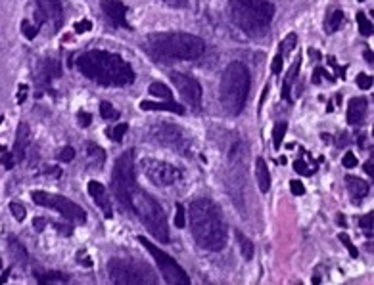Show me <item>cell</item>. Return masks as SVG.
<instances>
[{"instance_id": "cell-29", "label": "cell", "mask_w": 374, "mask_h": 285, "mask_svg": "<svg viewBox=\"0 0 374 285\" xmlns=\"http://www.w3.org/2000/svg\"><path fill=\"white\" fill-rule=\"evenodd\" d=\"M286 130H288V124L284 123V121L276 123V126H274V130H273V146H274V149H278L280 146H282L284 136H286Z\"/></svg>"}, {"instance_id": "cell-48", "label": "cell", "mask_w": 374, "mask_h": 285, "mask_svg": "<svg viewBox=\"0 0 374 285\" xmlns=\"http://www.w3.org/2000/svg\"><path fill=\"white\" fill-rule=\"evenodd\" d=\"M77 121H79V124H81V126H85V128H87L88 124L92 123V115H90V113H87V111H79V115H77Z\"/></svg>"}, {"instance_id": "cell-11", "label": "cell", "mask_w": 374, "mask_h": 285, "mask_svg": "<svg viewBox=\"0 0 374 285\" xmlns=\"http://www.w3.org/2000/svg\"><path fill=\"white\" fill-rule=\"evenodd\" d=\"M142 173L152 184L156 186H173L177 180H181V171L167 161L160 159H142L140 161Z\"/></svg>"}, {"instance_id": "cell-57", "label": "cell", "mask_w": 374, "mask_h": 285, "mask_svg": "<svg viewBox=\"0 0 374 285\" xmlns=\"http://www.w3.org/2000/svg\"><path fill=\"white\" fill-rule=\"evenodd\" d=\"M8 274H10V270H6V272L0 276V284H6V280H8Z\"/></svg>"}, {"instance_id": "cell-39", "label": "cell", "mask_w": 374, "mask_h": 285, "mask_svg": "<svg viewBox=\"0 0 374 285\" xmlns=\"http://www.w3.org/2000/svg\"><path fill=\"white\" fill-rule=\"evenodd\" d=\"M58 161H63V163H69L75 159V149L71 148V146H65V148H62L60 151H58Z\"/></svg>"}, {"instance_id": "cell-20", "label": "cell", "mask_w": 374, "mask_h": 285, "mask_svg": "<svg viewBox=\"0 0 374 285\" xmlns=\"http://www.w3.org/2000/svg\"><path fill=\"white\" fill-rule=\"evenodd\" d=\"M346 184H348L349 193H351V197H353V203H359L363 197L369 195V184H367L365 180H361V178H357V176H353V174H348V176H346Z\"/></svg>"}, {"instance_id": "cell-25", "label": "cell", "mask_w": 374, "mask_h": 285, "mask_svg": "<svg viewBox=\"0 0 374 285\" xmlns=\"http://www.w3.org/2000/svg\"><path fill=\"white\" fill-rule=\"evenodd\" d=\"M234 236H236V241H238V245H240V251H242V257H244L246 261H251V259H253V243H251L240 230L234 232Z\"/></svg>"}, {"instance_id": "cell-3", "label": "cell", "mask_w": 374, "mask_h": 285, "mask_svg": "<svg viewBox=\"0 0 374 285\" xmlns=\"http://www.w3.org/2000/svg\"><path fill=\"white\" fill-rule=\"evenodd\" d=\"M144 50L160 63L198 60L205 50V42L190 33H152L144 38Z\"/></svg>"}, {"instance_id": "cell-16", "label": "cell", "mask_w": 374, "mask_h": 285, "mask_svg": "<svg viewBox=\"0 0 374 285\" xmlns=\"http://www.w3.org/2000/svg\"><path fill=\"white\" fill-rule=\"evenodd\" d=\"M88 193H90V197L96 201V205H98L100 209L104 211V216L112 218V205H110L108 191H106L104 184H100L98 180H90L88 182Z\"/></svg>"}, {"instance_id": "cell-12", "label": "cell", "mask_w": 374, "mask_h": 285, "mask_svg": "<svg viewBox=\"0 0 374 285\" xmlns=\"http://www.w3.org/2000/svg\"><path fill=\"white\" fill-rule=\"evenodd\" d=\"M150 138L158 144H162L165 148L177 149V151H187L188 149V138L183 132V128H179L177 124L162 123L150 128Z\"/></svg>"}, {"instance_id": "cell-55", "label": "cell", "mask_w": 374, "mask_h": 285, "mask_svg": "<svg viewBox=\"0 0 374 285\" xmlns=\"http://www.w3.org/2000/svg\"><path fill=\"white\" fill-rule=\"evenodd\" d=\"M365 173L369 174V176H371V178H373V176H374V167H373V159H371V161H367V163H365Z\"/></svg>"}, {"instance_id": "cell-4", "label": "cell", "mask_w": 374, "mask_h": 285, "mask_svg": "<svg viewBox=\"0 0 374 285\" xmlns=\"http://www.w3.org/2000/svg\"><path fill=\"white\" fill-rule=\"evenodd\" d=\"M230 21L249 37H261L273 21L274 6L267 0H230Z\"/></svg>"}, {"instance_id": "cell-14", "label": "cell", "mask_w": 374, "mask_h": 285, "mask_svg": "<svg viewBox=\"0 0 374 285\" xmlns=\"http://www.w3.org/2000/svg\"><path fill=\"white\" fill-rule=\"evenodd\" d=\"M38 12L44 17V21H50L56 29H60L63 23V8L62 0H37Z\"/></svg>"}, {"instance_id": "cell-42", "label": "cell", "mask_w": 374, "mask_h": 285, "mask_svg": "<svg viewBox=\"0 0 374 285\" xmlns=\"http://www.w3.org/2000/svg\"><path fill=\"white\" fill-rule=\"evenodd\" d=\"M294 171L299 174H303V176H309V174H313V169H309V165L305 161H301V159H298V161H294Z\"/></svg>"}, {"instance_id": "cell-45", "label": "cell", "mask_w": 374, "mask_h": 285, "mask_svg": "<svg viewBox=\"0 0 374 285\" xmlns=\"http://www.w3.org/2000/svg\"><path fill=\"white\" fill-rule=\"evenodd\" d=\"M323 77H328L330 81H334V77H330V75L324 71L323 67H317V69H315V73H313V83H315V85H319V83L323 81Z\"/></svg>"}, {"instance_id": "cell-22", "label": "cell", "mask_w": 374, "mask_h": 285, "mask_svg": "<svg viewBox=\"0 0 374 285\" xmlns=\"http://www.w3.org/2000/svg\"><path fill=\"white\" fill-rule=\"evenodd\" d=\"M299 67H301L299 60L298 62H294V65H292L290 71H288L286 79H284V85H282V98L286 99V101H294V99H292V85H294L296 79H298Z\"/></svg>"}, {"instance_id": "cell-34", "label": "cell", "mask_w": 374, "mask_h": 285, "mask_svg": "<svg viewBox=\"0 0 374 285\" xmlns=\"http://www.w3.org/2000/svg\"><path fill=\"white\" fill-rule=\"evenodd\" d=\"M100 115H102L104 119H117V117H119V113L113 109V105L110 101H102V103H100Z\"/></svg>"}, {"instance_id": "cell-54", "label": "cell", "mask_w": 374, "mask_h": 285, "mask_svg": "<svg viewBox=\"0 0 374 285\" xmlns=\"http://www.w3.org/2000/svg\"><path fill=\"white\" fill-rule=\"evenodd\" d=\"M25 96H27V85H21V87H19V96H17V103H23Z\"/></svg>"}, {"instance_id": "cell-36", "label": "cell", "mask_w": 374, "mask_h": 285, "mask_svg": "<svg viewBox=\"0 0 374 285\" xmlns=\"http://www.w3.org/2000/svg\"><path fill=\"white\" fill-rule=\"evenodd\" d=\"M373 220H374L373 212L363 214L361 218H359V226L365 230V234H367V236H371V237H373Z\"/></svg>"}, {"instance_id": "cell-61", "label": "cell", "mask_w": 374, "mask_h": 285, "mask_svg": "<svg viewBox=\"0 0 374 285\" xmlns=\"http://www.w3.org/2000/svg\"><path fill=\"white\" fill-rule=\"evenodd\" d=\"M359 2H363V0H359Z\"/></svg>"}, {"instance_id": "cell-7", "label": "cell", "mask_w": 374, "mask_h": 285, "mask_svg": "<svg viewBox=\"0 0 374 285\" xmlns=\"http://www.w3.org/2000/svg\"><path fill=\"white\" fill-rule=\"evenodd\" d=\"M108 276L117 285H154L158 284V276L148 264L129 261V259H110Z\"/></svg>"}, {"instance_id": "cell-59", "label": "cell", "mask_w": 374, "mask_h": 285, "mask_svg": "<svg viewBox=\"0 0 374 285\" xmlns=\"http://www.w3.org/2000/svg\"><path fill=\"white\" fill-rule=\"evenodd\" d=\"M321 138H323V142H326V144L330 142V136H328V134H323V136H321Z\"/></svg>"}, {"instance_id": "cell-19", "label": "cell", "mask_w": 374, "mask_h": 285, "mask_svg": "<svg viewBox=\"0 0 374 285\" xmlns=\"http://www.w3.org/2000/svg\"><path fill=\"white\" fill-rule=\"evenodd\" d=\"M367 109H369V103L365 98H353L349 101L348 107V123L349 124H359L365 119L367 115Z\"/></svg>"}, {"instance_id": "cell-32", "label": "cell", "mask_w": 374, "mask_h": 285, "mask_svg": "<svg viewBox=\"0 0 374 285\" xmlns=\"http://www.w3.org/2000/svg\"><path fill=\"white\" fill-rule=\"evenodd\" d=\"M296 42H298V35H296V33H290V35L282 40V44H280V56H282V58L288 56V54L294 50Z\"/></svg>"}, {"instance_id": "cell-26", "label": "cell", "mask_w": 374, "mask_h": 285, "mask_svg": "<svg viewBox=\"0 0 374 285\" xmlns=\"http://www.w3.org/2000/svg\"><path fill=\"white\" fill-rule=\"evenodd\" d=\"M37 280L40 284H65L69 278L60 272H37Z\"/></svg>"}, {"instance_id": "cell-52", "label": "cell", "mask_w": 374, "mask_h": 285, "mask_svg": "<svg viewBox=\"0 0 374 285\" xmlns=\"http://www.w3.org/2000/svg\"><path fill=\"white\" fill-rule=\"evenodd\" d=\"M163 2L173 6V8H187L188 6V0H163Z\"/></svg>"}, {"instance_id": "cell-5", "label": "cell", "mask_w": 374, "mask_h": 285, "mask_svg": "<svg viewBox=\"0 0 374 285\" xmlns=\"http://www.w3.org/2000/svg\"><path fill=\"white\" fill-rule=\"evenodd\" d=\"M127 211L135 212L138 216V220L146 226L152 236L158 241L167 243L169 241V224H167V216L163 212L162 205L156 199L150 195L148 191L140 190L135 186L129 191V203H127Z\"/></svg>"}, {"instance_id": "cell-17", "label": "cell", "mask_w": 374, "mask_h": 285, "mask_svg": "<svg viewBox=\"0 0 374 285\" xmlns=\"http://www.w3.org/2000/svg\"><path fill=\"white\" fill-rule=\"evenodd\" d=\"M31 144V130H29V124L27 123H19L17 126V134H15V146H13V159L15 163L23 161L25 151H27V146Z\"/></svg>"}, {"instance_id": "cell-33", "label": "cell", "mask_w": 374, "mask_h": 285, "mask_svg": "<svg viewBox=\"0 0 374 285\" xmlns=\"http://www.w3.org/2000/svg\"><path fill=\"white\" fill-rule=\"evenodd\" d=\"M0 161H2V165H4V169H8V171H12L13 167H15V159H13V155L8 151V149L4 148V146H0Z\"/></svg>"}, {"instance_id": "cell-18", "label": "cell", "mask_w": 374, "mask_h": 285, "mask_svg": "<svg viewBox=\"0 0 374 285\" xmlns=\"http://www.w3.org/2000/svg\"><path fill=\"white\" fill-rule=\"evenodd\" d=\"M140 109L144 111H171L177 115H185V107L181 103H177L173 99H165L163 103H156V101H140Z\"/></svg>"}, {"instance_id": "cell-10", "label": "cell", "mask_w": 374, "mask_h": 285, "mask_svg": "<svg viewBox=\"0 0 374 285\" xmlns=\"http://www.w3.org/2000/svg\"><path fill=\"white\" fill-rule=\"evenodd\" d=\"M31 199L40 205V207H48V209H54L62 214L63 218L71 220L75 224H85L87 222V212L83 207H79L77 203H73L71 199L63 197V195H56V193H50V191H40V190H35L31 193Z\"/></svg>"}, {"instance_id": "cell-46", "label": "cell", "mask_w": 374, "mask_h": 285, "mask_svg": "<svg viewBox=\"0 0 374 285\" xmlns=\"http://www.w3.org/2000/svg\"><path fill=\"white\" fill-rule=\"evenodd\" d=\"M282 60H284V58H282L280 54H276V56L273 58V63H271V71H273L274 75H278L280 71H282Z\"/></svg>"}, {"instance_id": "cell-8", "label": "cell", "mask_w": 374, "mask_h": 285, "mask_svg": "<svg viewBox=\"0 0 374 285\" xmlns=\"http://www.w3.org/2000/svg\"><path fill=\"white\" fill-rule=\"evenodd\" d=\"M137 186V174H135V151L129 149L123 155L117 157L112 171V191L115 199L127 209L129 191Z\"/></svg>"}, {"instance_id": "cell-21", "label": "cell", "mask_w": 374, "mask_h": 285, "mask_svg": "<svg viewBox=\"0 0 374 285\" xmlns=\"http://www.w3.org/2000/svg\"><path fill=\"white\" fill-rule=\"evenodd\" d=\"M255 176H257V184H259V190L263 193L269 191L271 188V174H269V169H267V163L263 161V157H259L255 161Z\"/></svg>"}, {"instance_id": "cell-58", "label": "cell", "mask_w": 374, "mask_h": 285, "mask_svg": "<svg viewBox=\"0 0 374 285\" xmlns=\"http://www.w3.org/2000/svg\"><path fill=\"white\" fill-rule=\"evenodd\" d=\"M338 222L342 224V226H346V218H344V214H340V216H338Z\"/></svg>"}, {"instance_id": "cell-15", "label": "cell", "mask_w": 374, "mask_h": 285, "mask_svg": "<svg viewBox=\"0 0 374 285\" xmlns=\"http://www.w3.org/2000/svg\"><path fill=\"white\" fill-rule=\"evenodd\" d=\"M102 12L108 15V19L113 21L117 27H129L127 23V8L119 0H100Z\"/></svg>"}, {"instance_id": "cell-13", "label": "cell", "mask_w": 374, "mask_h": 285, "mask_svg": "<svg viewBox=\"0 0 374 285\" xmlns=\"http://www.w3.org/2000/svg\"><path fill=\"white\" fill-rule=\"evenodd\" d=\"M169 77H171V83L175 85V88L185 98V101L190 103L194 109H199L201 107V85L198 81L194 77H190V75L177 73V71H173Z\"/></svg>"}, {"instance_id": "cell-49", "label": "cell", "mask_w": 374, "mask_h": 285, "mask_svg": "<svg viewBox=\"0 0 374 285\" xmlns=\"http://www.w3.org/2000/svg\"><path fill=\"white\" fill-rule=\"evenodd\" d=\"M90 29H92V23L87 21V19L75 23V31H77V33H87V31H90Z\"/></svg>"}, {"instance_id": "cell-43", "label": "cell", "mask_w": 374, "mask_h": 285, "mask_svg": "<svg viewBox=\"0 0 374 285\" xmlns=\"http://www.w3.org/2000/svg\"><path fill=\"white\" fill-rule=\"evenodd\" d=\"M357 87L361 88V90H369V88L373 87V77L361 73L359 77H357Z\"/></svg>"}, {"instance_id": "cell-9", "label": "cell", "mask_w": 374, "mask_h": 285, "mask_svg": "<svg viewBox=\"0 0 374 285\" xmlns=\"http://www.w3.org/2000/svg\"><path fill=\"white\" fill-rule=\"evenodd\" d=\"M138 243L144 245V249L152 255V259L156 261V264H158V268H160V272H162V276H163V280H165L167 284H171V285L190 284L188 274L183 270V266L175 261L171 255H167V253L162 251L160 247H156V245H154L150 239H146L144 236L138 237Z\"/></svg>"}, {"instance_id": "cell-56", "label": "cell", "mask_w": 374, "mask_h": 285, "mask_svg": "<svg viewBox=\"0 0 374 285\" xmlns=\"http://www.w3.org/2000/svg\"><path fill=\"white\" fill-rule=\"evenodd\" d=\"M365 60H367V63H371V65H373V60H374L373 50H365Z\"/></svg>"}, {"instance_id": "cell-6", "label": "cell", "mask_w": 374, "mask_h": 285, "mask_svg": "<svg viewBox=\"0 0 374 285\" xmlns=\"http://www.w3.org/2000/svg\"><path fill=\"white\" fill-rule=\"evenodd\" d=\"M249 94V71L242 62H232L226 65L223 77H221V87L219 96L223 103L226 115L236 117L242 113L246 99Z\"/></svg>"}, {"instance_id": "cell-23", "label": "cell", "mask_w": 374, "mask_h": 285, "mask_svg": "<svg viewBox=\"0 0 374 285\" xmlns=\"http://www.w3.org/2000/svg\"><path fill=\"white\" fill-rule=\"evenodd\" d=\"M62 75V65L58 60H44L42 62V69H40V79L50 83L52 79H58Z\"/></svg>"}, {"instance_id": "cell-53", "label": "cell", "mask_w": 374, "mask_h": 285, "mask_svg": "<svg viewBox=\"0 0 374 285\" xmlns=\"http://www.w3.org/2000/svg\"><path fill=\"white\" fill-rule=\"evenodd\" d=\"M77 262H81L83 266H92V262H90V259L85 255V251H81V253L77 255Z\"/></svg>"}, {"instance_id": "cell-37", "label": "cell", "mask_w": 374, "mask_h": 285, "mask_svg": "<svg viewBox=\"0 0 374 285\" xmlns=\"http://www.w3.org/2000/svg\"><path fill=\"white\" fill-rule=\"evenodd\" d=\"M38 27H40V25H31V23H29V19H23V21H21V31H23V35L29 38V40H33V38L37 37Z\"/></svg>"}, {"instance_id": "cell-30", "label": "cell", "mask_w": 374, "mask_h": 285, "mask_svg": "<svg viewBox=\"0 0 374 285\" xmlns=\"http://www.w3.org/2000/svg\"><path fill=\"white\" fill-rule=\"evenodd\" d=\"M87 153H88V157H90V159H98V167H102V165H104L106 153H104V149L100 148V146L92 144V142H88V144H87Z\"/></svg>"}, {"instance_id": "cell-44", "label": "cell", "mask_w": 374, "mask_h": 285, "mask_svg": "<svg viewBox=\"0 0 374 285\" xmlns=\"http://www.w3.org/2000/svg\"><path fill=\"white\" fill-rule=\"evenodd\" d=\"M342 165H344L346 169H355V167H357V157H355V153H346V155L342 157Z\"/></svg>"}, {"instance_id": "cell-24", "label": "cell", "mask_w": 374, "mask_h": 285, "mask_svg": "<svg viewBox=\"0 0 374 285\" xmlns=\"http://www.w3.org/2000/svg\"><path fill=\"white\" fill-rule=\"evenodd\" d=\"M8 243H10V255L13 257V261L19 262L21 266H25L29 262V253L25 251V247L13 236L8 237Z\"/></svg>"}, {"instance_id": "cell-38", "label": "cell", "mask_w": 374, "mask_h": 285, "mask_svg": "<svg viewBox=\"0 0 374 285\" xmlns=\"http://www.w3.org/2000/svg\"><path fill=\"white\" fill-rule=\"evenodd\" d=\"M10 212L13 214V218L17 220V222H21V220H25V207L21 205V203H15V201H12L10 203Z\"/></svg>"}, {"instance_id": "cell-1", "label": "cell", "mask_w": 374, "mask_h": 285, "mask_svg": "<svg viewBox=\"0 0 374 285\" xmlns=\"http://www.w3.org/2000/svg\"><path fill=\"white\" fill-rule=\"evenodd\" d=\"M188 222L194 241L201 249L221 251L226 245V224L211 199H194L188 207Z\"/></svg>"}, {"instance_id": "cell-35", "label": "cell", "mask_w": 374, "mask_h": 285, "mask_svg": "<svg viewBox=\"0 0 374 285\" xmlns=\"http://www.w3.org/2000/svg\"><path fill=\"white\" fill-rule=\"evenodd\" d=\"M175 226H177V228H185V226H187V209H185V205H181V203H177Z\"/></svg>"}, {"instance_id": "cell-31", "label": "cell", "mask_w": 374, "mask_h": 285, "mask_svg": "<svg viewBox=\"0 0 374 285\" xmlns=\"http://www.w3.org/2000/svg\"><path fill=\"white\" fill-rule=\"evenodd\" d=\"M357 23H359V31H361L363 37H371L373 35V21L367 19V15L363 12L357 13Z\"/></svg>"}, {"instance_id": "cell-41", "label": "cell", "mask_w": 374, "mask_h": 285, "mask_svg": "<svg viewBox=\"0 0 374 285\" xmlns=\"http://www.w3.org/2000/svg\"><path fill=\"white\" fill-rule=\"evenodd\" d=\"M340 241H342V243L346 245V249H348V251H349V255H351L353 259H355V257L359 255V251H357V249H355V245L351 243V239H349V236H348V234H340Z\"/></svg>"}, {"instance_id": "cell-50", "label": "cell", "mask_w": 374, "mask_h": 285, "mask_svg": "<svg viewBox=\"0 0 374 285\" xmlns=\"http://www.w3.org/2000/svg\"><path fill=\"white\" fill-rule=\"evenodd\" d=\"M328 65H332V67L336 69L338 77H340V79H344V75H346V69H344V67H338V63H336V60H334V56H328Z\"/></svg>"}, {"instance_id": "cell-51", "label": "cell", "mask_w": 374, "mask_h": 285, "mask_svg": "<svg viewBox=\"0 0 374 285\" xmlns=\"http://www.w3.org/2000/svg\"><path fill=\"white\" fill-rule=\"evenodd\" d=\"M46 224H48V222H46L44 218H40V216H37V218H33V228H35L37 232H42V230L46 228Z\"/></svg>"}, {"instance_id": "cell-40", "label": "cell", "mask_w": 374, "mask_h": 285, "mask_svg": "<svg viewBox=\"0 0 374 285\" xmlns=\"http://www.w3.org/2000/svg\"><path fill=\"white\" fill-rule=\"evenodd\" d=\"M129 130V124L127 123H119L115 128H113V132H112V138L115 140V142H121L123 140V136H125V132Z\"/></svg>"}, {"instance_id": "cell-27", "label": "cell", "mask_w": 374, "mask_h": 285, "mask_svg": "<svg viewBox=\"0 0 374 285\" xmlns=\"http://www.w3.org/2000/svg\"><path fill=\"white\" fill-rule=\"evenodd\" d=\"M342 21H344V12L342 10H334V12L328 15V19H326V23H324V29H326V33H336L338 29H340V25H342Z\"/></svg>"}, {"instance_id": "cell-2", "label": "cell", "mask_w": 374, "mask_h": 285, "mask_svg": "<svg viewBox=\"0 0 374 285\" xmlns=\"http://www.w3.org/2000/svg\"><path fill=\"white\" fill-rule=\"evenodd\" d=\"M77 67L87 77L104 87H127L135 81V71L119 54L90 50L77 58Z\"/></svg>"}, {"instance_id": "cell-47", "label": "cell", "mask_w": 374, "mask_h": 285, "mask_svg": "<svg viewBox=\"0 0 374 285\" xmlns=\"http://www.w3.org/2000/svg\"><path fill=\"white\" fill-rule=\"evenodd\" d=\"M290 190H292L294 195H303V193H305V186H303L299 180H292V182H290Z\"/></svg>"}, {"instance_id": "cell-28", "label": "cell", "mask_w": 374, "mask_h": 285, "mask_svg": "<svg viewBox=\"0 0 374 285\" xmlns=\"http://www.w3.org/2000/svg\"><path fill=\"white\" fill-rule=\"evenodd\" d=\"M148 92L152 96H158V98H162V99H173V92L165 87L163 83H152L148 88Z\"/></svg>"}, {"instance_id": "cell-60", "label": "cell", "mask_w": 374, "mask_h": 285, "mask_svg": "<svg viewBox=\"0 0 374 285\" xmlns=\"http://www.w3.org/2000/svg\"><path fill=\"white\" fill-rule=\"evenodd\" d=\"M2 123H4V119H2V117H0V124H2Z\"/></svg>"}]
</instances>
